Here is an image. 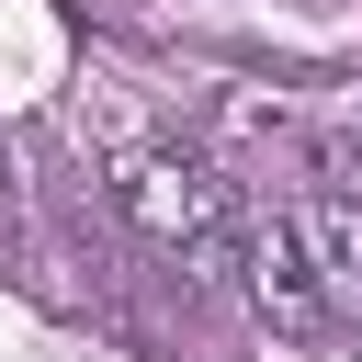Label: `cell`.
Here are the masks:
<instances>
[{
  "instance_id": "obj_3",
  "label": "cell",
  "mask_w": 362,
  "mask_h": 362,
  "mask_svg": "<svg viewBox=\"0 0 362 362\" xmlns=\"http://www.w3.org/2000/svg\"><path fill=\"white\" fill-rule=\"evenodd\" d=\"M238 272H249V305H260L272 328H317V317H328V305H317V272H305V249H294V226H283V215H272V226H249Z\"/></svg>"
},
{
  "instance_id": "obj_2",
  "label": "cell",
  "mask_w": 362,
  "mask_h": 362,
  "mask_svg": "<svg viewBox=\"0 0 362 362\" xmlns=\"http://www.w3.org/2000/svg\"><path fill=\"white\" fill-rule=\"evenodd\" d=\"M283 226H294V249H305V272H317V305H328V317H362V204H351V192H317V204H294Z\"/></svg>"
},
{
  "instance_id": "obj_1",
  "label": "cell",
  "mask_w": 362,
  "mask_h": 362,
  "mask_svg": "<svg viewBox=\"0 0 362 362\" xmlns=\"http://www.w3.org/2000/svg\"><path fill=\"white\" fill-rule=\"evenodd\" d=\"M113 204H124V226L136 238H158L181 272H204V283H226L238 272V249H249V226H238V204H226V181L204 170V158H181V147H136L124 170H113Z\"/></svg>"
}]
</instances>
